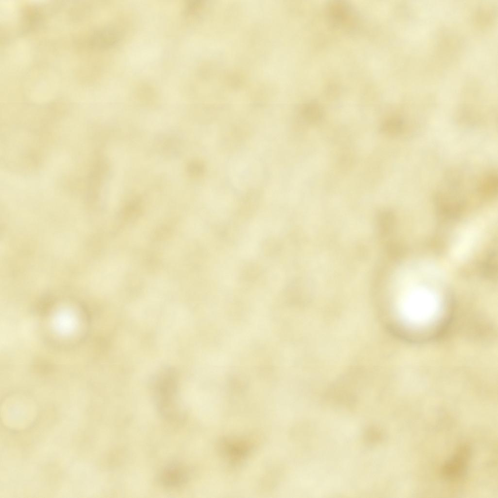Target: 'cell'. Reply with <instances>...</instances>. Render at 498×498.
<instances>
[{
    "mask_svg": "<svg viewBox=\"0 0 498 498\" xmlns=\"http://www.w3.org/2000/svg\"><path fill=\"white\" fill-rule=\"evenodd\" d=\"M153 390L156 405L166 420L177 421L182 412L177 400V384L175 372L170 369L160 373L154 380Z\"/></svg>",
    "mask_w": 498,
    "mask_h": 498,
    "instance_id": "cell-1",
    "label": "cell"
},
{
    "mask_svg": "<svg viewBox=\"0 0 498 498\" xmlns=\"http://www.w3.org/2000/svg\"><path fill=\"white\" fill-rule=\"evenodd\" d=\"M470 455V448L467 445H460L443 466V476L449 480H455L462 477L466 470Z\"/></svg>",
    "mask_w": 498,
    "mask_h": 498,
    "instance_id": "cell-2",
    "label": "cell"
},
{
    "mask_svg": "<svg viewBox=\"0 0 498 498\" xmlns=\"http://www.w3.org/2000/svg\"><path fill=\"white\" fill-rule=\"evenodd\" d=\"M121 33L116 27L110 25L94 32L90 37L89 45L96 49L113 46L121 38Z\"/></svg>",
    "mask_w": 498,
    "mask_h": 498,
    "instance_id": "cell-3",
    "label": "cell"
},
{
    "mask_svg": "<svg viewBox=\"0 0 498 498\" xmlns=\"http://www.w3.org/2000/svg\"><path fill=\"white\" fill-rule=\"evenodd\" d=\"M188 473L186 469L178 463H173L165 466L160 475V482L164 486L177 487L187 482Z\"/></svg>",
    "mask_w": 498,
    "mask_h": 498,
    "instance_id": "cell-4",
    "label": "cell"
},
{
    "mask_svg": "<svg viewBox=\"0 0 498 498\" xmlns=\"http://www.w3.org/2000/svg\"><path fill=\"white\" fill-rule=\"evenodd\" d=\"M477 190L480 193L492 194L497 192L498 188V177L494 172L485 174L478 180Z\"/></svg>",
    "mask_w": 498,
    "mask_h": 498,
    "instance_id": "cell-5",
    "label": "cell"
},
{
    "mask_svg": "<svg viewBox=\"0 0 498 498\" xmlns=\"http://www.w3.org/2000/svg\"><path fill=\"white\" fill-rule=\"evenodd\" d=\"M404 122L398 117H392L385 121L381 126V131L390 136H396L403 131Z\"/></svg>",
    "mask_w": 498,
    "mask_h": 498,
    "instance_id": "cell-6",
    "label": "cell"
},
{
    "mask_svg": "<svg viewBox=\"0 0 498 498\" xmlns=\"http://www.w3.org/2000/svg\"><path fill=\"white\" fill-rule=\"evenodd\" d=\"M303 115L306 120L311 123L320 121L322 113L319 107L315 106H308L304 109Z\"/></svg>",
    "mask_w": 498,
    "mask_h": 498,
    "instance_id": "cell-7",
    "label": "cell"
}]
</instances>
